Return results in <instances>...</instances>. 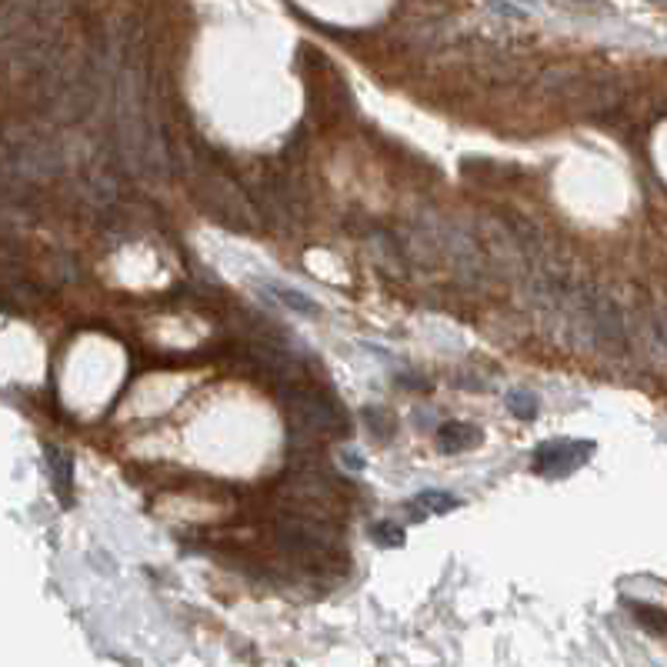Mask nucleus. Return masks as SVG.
<instances>
[{
    "label": "nucleus",
    "mask_w": 667,
    "mask_h": 667,
    "mask_svg": "<svg viewBox=\"0 0 667 667\" xmlns=\"http://www.w3.org/2000/svg\"><path fill=\"white\" fill-rule=\"evenodd\" d=\"M581 4H584V0H581Z\"/></svg>",
    "instance_id": "obj_12"
},
{
    "label": "nucleus",
    "mask_w": 667,
    "mask_h": 667,
    "mask_svg": "<svg viewBox=\"0 0 667 667\" xmlns=\"http://www.w3.org/2000/svg\"><path fill=\"white\" fill-rule=\"evenodd\" d=\"M507 407H511L521 421H534V417H537V400H534L531 394H524V390H514L511 397H507Z\"/></svg>",
    "instance_id": "obj_7"
},
{
    "label": "nucleus",
    "mask_w": 667,
    "mask_h": 667,
    "mask_svg": "<svg viewBox=\"0 0 667 667\" xmlns=\"http://www.w3.org/2000/svg\"><path fill=\"white\" fill-rule=\"evenodd\" d=\"M374 537H378L380 544H387V547H397V544H404V531H400L397 524H378V527H374Z\"/></svg>",
    "instance_id": "obj_9"
},
{
    "label": "nucleus",
    "mask_w": 667,
    "mask_h": 667,
    "mask_svg": "<svg viewBox=\"0 0 667 667\" xmlns=\"http://www.w3.org/2000/svg\"><path fill=\"white\" fill-rule=\"evenodd\" d=\"M594 451V444L587 441H554V444H544L537 457H534V471L537 474H547V477H561V474H571L574 467L591 457Z\"/></svg>",
    "instance_id": "obj_2"
},
{
    "label": "nucleus",
    "mask_w": 667,
    "mask_h": 667,
    "mask_svg": "<svg viewBox=\"0 0 667 667\" xmlns=\"http://www.w3.org/2000/svg\"><path fill=\"white\" fill-rule=\"evenodd\" d=\"M634 611L637 624H644L651 634H667V614L661 607H651V604H631Z\"/></svg>",
    "instance_id": "obj_5"
},
{
    "label": "nucleus",
    "mask_w": 667,
    "mask_h": 667,
    "mask_svg": "<svg viewBox=\"0 0 667 667\" xmlns=\"http://www.w3.org/2000/svg\"><path fill=\"white\" fill-rule=\"evenodd\" d=\"M274 294H278L280 300H284V304H288V308H294V310H300V314H320V308L318 304H314V300H308L304 298V294H300V290H290V288H278V284H274Z\"/></svg>",
    "instance_id": "obj_6"
},
{
    "label": "nucleus",
    "mask_w": 667,
    "mask_h": 667,
    "mask_svg": "<svg viewBox=\"0 0 667 667\" xmlns=\"http://www.w3.org/2000/svg\"><path fill=\"white\" fill-rule=\"evenodd\" d=\"M417 501L427 504L434 514H447V511H454V507H457V497H451V494H444V491H424Z\"/></svg>",
    "instance_id": "obj_8"
},
{
    "label": "nucleus",
    "mask_w": 667,
    "mask_h": 667,
    "mask_svg": "<svg viewBox=\"0 0 667 667\" xmlns=\"http://www.w3.org/2000/svg\"><path fill=\"white\" fill-rule=\"evenodd\" d=\"M47 461H51V474H54V487H57V494H61L64 501H71V487H74L71 457H67L61 447H47Z\"/></svg>",
    "instance_id": "obj_4"
},
{
    "label": "nucleus",
    "mask_w": 667,
    "mask_h": 667,
    "mask_svg": "<svg viewBox=\"0 0 667 667\" xmlns=\"http://www.w3.org/2000/svg\"><path fill=\"white\" fill-rule=\"evenodd\" d=\"M280 397H284V407H288L290 431L298 434V437H304V441L340 437V434L350 431V421L338 407V400H330L320 390L288 384V387H280Z\"/></svg>",
    "instance_id": "obj_1"
},
{
    "label": "nucleus",
    "mask_w": 667,
    "mask_h": 667,
    "mask_svg": "<svg viewBox=\"0 0 667 667\" xmlns=\"http://www.w3.org/2000/svg\"><path fill=\"white\" fill-rule=\"evenodd\" d=\"M368 424H370V427L378 424V434H380V437H390V417L384 411H368Z\"/></svg>",
    "instance_id": "obj_10"
},
{
    "label": "nucleus",
    "mask_w": 667,
    "mask_h": 667,
    "mask_svg": "<svg viewBox=\"0 0 667 667\" xmlns=\"http://www.w3.org/2000/svg\"><path fill=\"white\" fill-rule=\"evenodd\" d=\"M651 318H654L657 330H661V338L667 340V304H664V308H657L654 314H651Z\"/></svg>",
    "instance_id": "obj_11"
},
{
    "label": "nucleus",
    "mask_w": 667,
    "mask_h": 667,
    "mask_svg": "<svg viewBox=\"0 0 667 667\" xmlns=\"http://www.w3.org/2000/svg\"><path fill=\"white\" fill-rule=\"evenodd\" d=\"M481 444V431L471 427V424H444L441 431H437V447L444 454H461V451H471Z\"/></svg>",
    "instance_id": "obj_3"
}]
</instances>
